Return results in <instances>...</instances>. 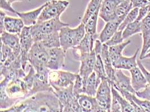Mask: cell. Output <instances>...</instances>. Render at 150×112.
Listing matches in <instances>:
<instances>
[{"mask_svg":"<svg viewBox=\"0 0 150 112\" xmlns=\"http://www.w3.org/2000/svg\"><path fill=\"white\" fill-rule=\"evenodd\" d=\"M24 112H60L59 102L53 92H41L21 101Z\"/></svg>","mask_w":150,"mask_h":112,"instance_id":"obj_1","label":"cell"},{"mask_svg":"<svg viewBox=\"0 0 150 112\" xmlns=\"http://www.w3.org/2000/svg\"><path fill=\"white\" fill-rule=\"evenodd\" d=\"M69 26V24L62 22L60 17L36 23L31 27L30 32L34 42H40L46 35L55 32H59L62 28Z\"/></svg>","mask_w":150,"mask_h":112,"instance_id":"obj_2","label":"cell"},{"mask_svg":"<svg viewBox=\"0 0 150 112\" xmlns=\"http://www.w3.org/2000/svg\"><path fill=\"white\" fill-rule=\"evenodd\" d=\"M48 57L49 49L40 42H35L29 51L28 62L36 72H41L47 69Z\"/></svg>","mask_w":150,"mask_h":112,"instance_id":"obj_3","label":"cell"},{"mask_svg":"<svg viewBox=\"0 0 150 112\" xmlns=\"http://www.w3.org/2000/svg\"><path fill=\"white\" fill-rule=\"evenodd\" d=\"M46 3V6L43 9L37 23L60 17L70 4L67 0H51Z\"/></svg>","mask_w":150,"mask_h":112,"instance_id":"obj_4","label":"cell"},{"mask_svg":"<svg viewBox=\"0 0 150 112\" xmlns=\"http://www.w3.org/2000/svg\"><path fill=\"white\" fill-rule=\"evenodd\" d=\"M76 76V74L70 72L50 70L48 77L52 88H67L74 85Z\"/></svg>","mask_w":150,"mask_h":112,"instance_id":"obj_5","label":"cell"},{"mask_svg":"<svg viewBox=\"0 0 150 112\" xmlns=\"http://www.w3.org/2000/svg\"><path fill=\"white\" fill-rule=\"evenodd\" d=\"M96 99L103 112H111L112 102L111 86L109 80H102L99 85Z\"/></svg>","mask_w":150,"mask_h":112,"instance_id":"obj_6","label":"cell"},{"mask_svg":"<svg viewBox=\"0 0 150 112\" xmlns=\"http://www.w3.org/2000/svg\"><path fill=\"white\" fill-rule=\"evenodd\" d=\"M6 90L10 97L19 102L29 98V91L27 85L22 78L8 81Z\"/></svg>","mask_w":150,"mask_h":112,"instance_id":"obj_7","label":"cell"},{"mask_svg":"<svg viewBox=\"0 0 150 112\" xmlns=\"http://www.w3.org/2000/svg\"><path fill=\"white\" fill-rule=\"evenodd\" d=\"M30 28L31 27L25 26L21 34H19L22 67L25 71L28 62V55L34 43L31 34Z\"/></svg>","mask_w":150,"mask_h":112,"instance_id":"obj_8","label":"cell"},{"mask_svg":"<svg viewBox=\"0 0 150 112\" xmlns=\"http://www.w3.org/2000/svg\"><path fill=\"white\" fill-rule=\"evenodd\" d=\"M50 71V70L47 69L41 72H36L29 97L41 92L50 91L54 92V89L49 81L48 75Z\"/></svg>","mask_w":150,"mask_h":112,"instance_id":"obj_9","label":"cell"},{"mask_svg":"<svg viewBox=\"0 0 150 112\" xmlns=\"http://www.w3.org/2000/svg\"><path fill=\"white\" fill-rule=\"evenodd\" d=\"M96 41L92 35L86 33L80 43L73 48L75 59L80 61L82 58L89 55L94 49Z\"/></svg>","mask_w":150,"mask_h":112,"instance_id":"obj_10","label":"cell"},{"mask_svg":"<svg viewBox=\"0 0 150 112\" xmlns=\"http://www.w3.org/2000/svg\"><path fill=\"white\" fill-rule=\"evenodd\" d=\"M65 51L61 47L49 49V57L47 67L50 70H59L65 66Z\"/></svg>","mask_w":150,"mask_h":112,"instance_id":"obj_11","label":"cell"},{"mask_svg":"<svg viewBox=\"0 0 150 112\" xmlns=\"http://www.w3.org/2000/svg\"><path fill=\"white\" fill-rule=\"evenodd\" d=\"M54 93L58 99L60 112H68L71 103L76 97L73 93V86L67 88H53Z\"/></svg>","mask_w":150,"mask_h":112,"instance_id":"obj_12","label":"cell"},{"mask_svg":"<svg viewBox=\"0 0 150 112\" xmlns=\"http://www.w3.org/2000/svg\"><path fill=\"white\" fill-rule=\"evenodd\" d=\"M124 0H103L99 12V17L106 22L114 19L116 8Z\"/></svg>","mask_w":150,"mask_h":112,"instance_id":"obj_13","label":"cell"},{"mask_svg":"<svg viewBox=\"0 0 150 112\" xmlns=\"http://www.w3.org/2000/svg\"><path fill=\"white\" fill-rule=\"evenodd\" d=\"M118 91H128L132 94H136V91L132 87L131 78L126 76L122 70L116 69L115 73V80L111 84Z\"/></svg>","mask_w":150,"mask_h":112,"instance_id":"obj_14","label":"cell"},{"mask_svg":"<svg viewBox=\"0 0 150 112\" xmlns=\"http://www.w3.org/2000/svg\"><path fill=\"white\" fill-rule=\"evenodd\" d=\"M96 60L95 50L93 49L88 56L81 60V66L79 68V75L85 81L94 71V67Z\"/></svg>","mask_w":150,"mask_h":112,"instance_id":"obj_15","label":"cell"},{"mask_svg":"<svg viewBox=\"0 0 150 112\" xmlns=\"http://www.w3.org/2000/svg\"><path fill=\"white\" fill-rule=\"evenodd\" d=\"M59 36L60 47L65 51L75 47L74 29L70 28L69 26L64 27L59 31Z\"/></svg>","mask_w":150,"mask_h":112,"instance_id":"obj_16","label":"cell"},{"mask_svg":"<svg viewBox=\"0 0 150 112\" xmlns=\"http://www.w3.org/2000/svg\"><path fill=\"white\" fill-rule=\"evenodd\" d=\"M100 53L103 60V63L109 80L110 84H112L115 80V73L116 69L114 68L112 62L110 57L109 46L105 43H103Z\"/></svg>","mask_w":150,"mask_h":112,"instance_id":"obj_17","label":"cell"},{"mask_svg":"<svg viewBox=\"0 0 150 112\" xmlns=\"http://www.w3.org/2000/svg\"><path fill=\"white\" fill-rule=\"evenodd\" d=\"M141 33L143 43L139 59L142 60L150 48V13L141 20Z\"/></svg>","mask_w":150,"mask_h":112,"instance_id":"obj_18","label":"cell"},{"mask_svg":"<svg viewBox=\"0 0 150 112\" xmlns=\"http://www.w3.org/2000/svg\"><path fill=\"white\" fill-rule=\"evenodd\" d=\"M78 99L82 108V112H103L95 97L82 94L78 96Z\"/></svg>","mask_w":150,"mask_h":112,"instance_id":"obj_19","label":"cell"},{"mask_svg":"<svg viewBox=\"0 0 150 112\" xmlns=\"http://www.w3.org/2000/svg\"><path fill=\"white\" fill-rule=\"evenodd\" d=\"M1 43L10 47L16 56L21 55V44L19 34H12L6 31L1 33Z\"/></svg>","mask_w":150,"mask_h":112,"instance_id":"obj_20","label":"cell"},{"mask_svg":"<svg viewBox=\"0 0 150 112\" xmlns=\"http://www.w3.org/2000/svg\"><path fill=\"white\" fill-rule=\"evenodd\" d=\"M8 80L4 78L0 83V108L1 111L6 110L13 105L19 102L16 99L11 98L8 96L6 90V87Z\"/></svg>","mask_w":150,"mask_h":112,"instance_id":"obj_21","label":"cell"},{"mask_svg":"<svg viewBox=\"0 0 150 112\" xmlns=\"http://www.w3.org/2000/svg\"><path fill=\"white\" fill-rule=\"evenodd\" d=\"M129 72L131 75L132 85L136 92L144 89L148 83L139 67L137 66L129 70Z\"/></svg>","mask_w":150,"mask_h":112,"instance_id":"obj_22","label":"cell"},{"mask_svg":"<svg viewBox=\"0 0 150 112\" xmlns=\"http://www.w3.org/2000/svg\"><path fill=\"white\" fill-rule=\"evenodd\" d=\"M46 3L42 5L41 7H38L34 10L30 11L27 13L17 12L16 14L23 20L25 26L32 27L36 24L43 9L46 6Z\"/></svg>","mask_w":150,"mask_h":112,"instance_id":"obj_23","label":"cell"},{"mask_svg":"<svg viewBox=\"0 0 150 112\" xmlns=\"http://www.w3.org/2000/svg\"><path fill=\"white\" fill-rule=\"evenodd\" d=\"M140 48H138L134 54V55L130 57L122 56L114 63L113 66L115 69L129 70L134 68L138 66L137 57Z\"/></svg>","mask_w":150,"mask_h":112,"instance_id":"obj_24","label":"cell"},{"mask_svg":"<svg viewBox=\"0 0 150 112\" xmlns=\"http://www.w3.org/2000/svg\"><path fill=\"white\" fill-rule=\"evenodd\" d=\"M4 27L6 32L12 34H21L25 25L21 18H15L7 15L5 18Z\"/></svg>","mask_w":150,"mask_h":112,"instance_id":"obj_25","label":"cell"},{"mask_svg":"<svg viewBox=\"0 0 150 112\" xmlns=\"http://www.w3.org/2000/svg\"><path fill=\"white\" fill-rule=\"evenodd\" d=\"M120 22L116 20H113L106 22L105 27L99 34L98 39L101 43H105L118 30Z\"/></svg>","mask_w":150,"mask_h":112,"instance_id":"obj_26","label":"cell"},{"mask_svg":"<svg viewBox=\"0 0 150 112\" xmlns=\"http://www.w3.org/2000/svg\"><path fill=\"white\" fill-rule=\"evenodd\" d=\"M101 82V78L98 77L95 72L93 71L92 74L84 81V94L95 97Z\"/></svg>","mask_w":150,"mask_h":112,"instance_id":"obj_27","label":"cell"},{"mask_svg":"<svg viewBox=\"0 0 150 112\" xmlns=\"http://www.w3.org/2000/svg\"><path fill=\"white\" fill-rule=\"evenodd\" d=\"M132 8L133 7L130 0H124L116 8L113 20H116L122 23L125 16Z\"/></svg>","mask_w":150,"mask_h":112,"instance_id":"obj_28","label":"cell"},{"mask_svg":"<svg viewBox=\"0 0 150 112\" xmlns=\"http://www.w3.org/2000/svg\"><path fill=\"white\" fill-rule=\"evenodd\" d=\"M46 48L50 49L60 47L59 32H55L46 35L40 41Z\"/></svg>","mask_w":150,"mask_h":112,"instance_id":"obj_29","label":"cell"},{"mask_svg":"<svg viewBox=\"0 0 150 112\" xmlns=\"http://www.w3.org/2000/svg\"><path fill=\"white\" fill-rule=\"evenodd\" d=\"M1 64L8 66L19 57L14 53L13 50L7 46L1 43Z\"/></svg>","mask_w":150,"mask_h":112,"instance_id":"obj_30","label":"cell"},{"mask_svg":"<svg viewBox=\"0 0 150 112\" xmlns=\"http://www.w3.org/2000/svg\"><path fill=\"white\" fill-rule=\"evenodd\" d=\"M111 86L112 95L115 97L117 100L119 104L121 106L122 112H136L134 108L131 105L129 102L123 97V95L113 86Z\"/></svg>","mask_w":150,"mask_h":112,"instance_id":"obj_31","label":"cell"},{"mask_svg":"<svg viewBox=\"0 0 150 112\" xmlns=\"http://www.w3.org/2000/svg\"><path fill=\"white\" fill-rule=\"evenodd\" d=\"M99 12L100 10L91 16L85 24L86 33L92 35L96 40L98 39L99 36L97 32V25L98 18L99 17Z\"/></svg>","mask_w":150,"mask_h":112,"instance_id":"obj_32","label":"cell"},{"mask_svg":"<svg viewBox=\"0 0 150 112\" xmlns=\"http://www.w3.org/2000/svg\"><path fill=\"white\" fill-rule=\"evenodd\" d=\"M131 43V41L123 42L116 46L109 47V52L112 64L117 61L120 57L123 56V52L124 49Z\"/></svg>","mask_w":150,"mask_h":112,"instance_id":"obj_33","label":"cell"},{"mask_svg":"<svg viewBox=\"0 0 150 112\" xmlns=\"http://www.w3.org/2000/svg\"><path fill=\"white\" fill-rule=\"evenodd\" d=\"M102 1L103 0H91L89 1L82 18V23L85 24L91 16L100 10Z\"/></svg>","mask_w":150,"mask_h":112,"instance_id":"obj_34","label":"cell"},{"mask_svg":"<svg viewBox=\"0 0 150 112\" xmlns=\"http://www.w3.org/2000/svg\"><path fill=\"white\" fill-rule=\"evenodd\" d=\"M140 33H141V21L136 20L128 24L123 30V38L125 40L133 35Z\"/></svg>","mask_w":150,"mask_h":112,"instance_id":"obj_35","label":"cell"},{"mask_svg":"<svg viewBox=\"0 0 150 112\" xmlns=\"http://www.w3.org/2000/svg\"><path fill=\"white\" fill-rule=\"evenodd\" d=\"M139 8H133L127 15L125 16L123 21L122 22L120 25H119V27L118 29V30H122L125 28V27L130 23L133 22V21L136 20L138 16V13H139Z\"/></svg>","mask_w":150,"mask_h":112,"instance_id":"obj_36","label":"cell"},{"mask_svg":"<svg viewBox=\"0 0 150 112\" xmlns=\"http://www.w3.org/2000/svg\"><path fill=\"white\" fill-rule=\"evenodd\" d=\"M84 80L78 74L76 77L73 85V93L75 97H78L81 94H84Z\"/></svg>","mask_w":150,"mask_h":112,"instance_id":"obj_37","label":"cell"},{"mask_svg":"<svg viewBox=\"0 0 150 112\" xmlns=\"http://www.w3.org/2000/svg\"><path fill=\"white\" fill-rule=\"evenodd\" d=\"M132 97L134 103L138 105L143 112H150V102L137 97L136 94H132Z\"/></svg>","mask_w":150,"mask_h":112,"instance_id":"obj_38","label":"cell"},{"mask_svg":"<svg viewBox=\"0 0 150 112\" xmlns=\"http://www.w3.org/2000/svg\"><path fill=\"white\" fill-rule=\"evenodd\" d=\"M35 73H36V71L30 64L29 65V72H28L27 75H26V76L25 77H24L23 78H22L24 80V81L25 82V83L27 85L28 89L29 91V97L30 92L31 91L32 88L33 80H34V75H35Z\"/></svg>","mask_w":150,"mask_h":112,"instance_id":"obj_39","label":"cell"},{"mask_svg":"<svg viewBox=\"0 0 150 112\" xmlns=\"http://www.w3.org/2000/svg\"><path fill=\"white\" fill-rule=\"evenodd\" d=\"M124 40V39L123 38V31L117 30L109 40L105 43V44L109 47L116 46L120 43H122Z\"/></svg>","mask_w":150,"mask_h":112,"instance_id":"obj_40","label":"cell"},{"mask_svg":"<svg viewBox=\"0 0 150 112\" xmlns=\"http://www.w3.org/2000/svg\"><path fill=\"white\" fill-rule=\"evenodd\" d=\"M136 95L140 99L147 100L150 102V85L147 84L146 87L141 90L137 91Z\"/></svg>","mask_w":150,"mask_h":112,"instance_id":"obj_41","label":"cell"},{"mask_svg":"<svg viewBox=\"0 0 150 112\" xmlns=\"http://www.w3.org/2000/svg\"><path fill=\"white\" fill-rule=\"evenodd\" d=\"M150 13V4L143 7L139 8L138 16L137 19L138 21H141L143 19L147 16Z\"/></svg>","mask_w":150,"mask_h":112,"instance_id":"obj_42","label":"cell"},{"mask_svg":"<svg viewBox=\"0 0 150 112\" xmlns=\"http://www.w3.org/2000/svg\"><path fill=\"white\" fill-rule=\"evenodd\" d=\"M0 7L2 10L7 11L13 14H16L17 13L11 6V4L8 2L6 0H1Z\"/></svg>","mask_w":150,"mask_h":112,"instance_id":"obj_43","label":"cell"},{"mask_svg":"<svg viewBox=\"0 0 150 112\" xmlns=\"http://www.w3.org/2000/svg\"><path fill=\"white\" fill-rule=\"evenodd\" d=\"M137 64H138V66L139 67V69L142 71L144 77L147 81V83L150 85V72L144 67L143 64L140 61V59L137 60Z\"/></svg>","mask_w":150,"mask_h":112,"instance_id":"obj_44","label":"cell"},{"mask_svg":"<svg viewBox=\"0 0 150 112\" xmlns=\"http://www.w3.org/2000/svg\"><path fill=\"white\" fill-rule=\"evenodd\" d=\"M130 2L133 8H141L150 4L146 0H130Z\"/></svg>","mask_w":150,"mask_h":112,"instance_id":"obj_45","label":"cell"},{"mask_svg":"<svg viewBox=\"0 0 150 112\" xmlns=\"http://www.w3.org/2000/svg\"><path fill=\"white\" fill-rule=\"evenodd\" d=\"M6 15L3 11V10H1L0 11V30L1 33L5 31V27H4V20L5 18L6 17Z\"/></svg>","mask_w":150,"mask_h":112,"instance_id":"obj_46","label":"cell"},{"mask_svg":"<svg viewBox=\"0 0 150 112\" xmlns=\"http://www.w3.org/2000/svg\"><path fill=\"white\" fill-rule=\"evenodd\" d=\"M8 2H9L10 4H13L14 2H19V1H24V0H6Z\"/></svg>","mask_w":150,"mask_h":112,"instance_id":"obj_47","label":"cell"},{"mask_svg":"<svg viewBox=\"0 0 150 112\" xmlns=\"http://www.w3.org/2000/svg\"><path fill=\"white\" fill-rule=\"evenodd\" d=\"M146 1H148V2H149L150 4V0H146Z\"/></svg>","mask_w":150,"mask_h":112,"instance_id":"obj_48","label":"cell"}]
</instances>
